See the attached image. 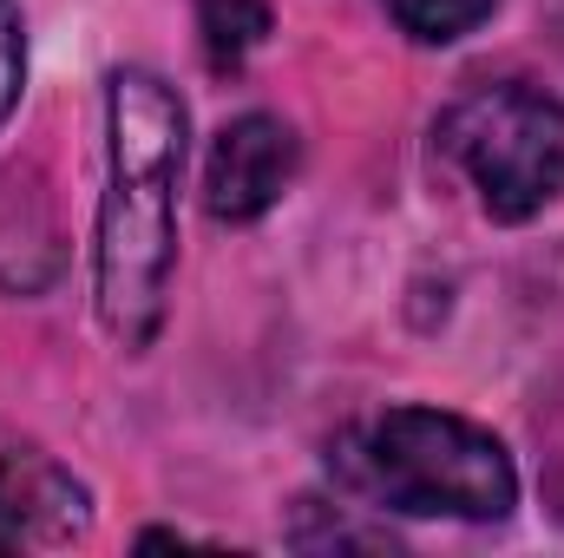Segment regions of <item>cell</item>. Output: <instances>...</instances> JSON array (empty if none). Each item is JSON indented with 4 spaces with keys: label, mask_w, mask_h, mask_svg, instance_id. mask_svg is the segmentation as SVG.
<instances>
[{
    "label": "cell",
    "mask_w": 564,
    "mask_h": 558,
    "mask_svg": "<svg viewBox=\"0 0 564 558\" xmlns=\"http://www.w3.org/2000/svg\"><path fill=\"white\" fill-rule=\"evenodd\" d=\"M295 164H302V144L276 112L230 119L210 144V164H204V211L217 224H257L295 184Z\"/></svg>",
    "instance_id": "obj_4"
},
{
    "label": "cell",
    "mask_w": 564,
    "mask_h": 558,
    "mask_svg": "<svg viewBox=\"0 0 564 558\" xmlns=\"http://www.w3.org/2000/svg\"><path fill=\"white\" fill-rule=\"evenodd\" d=\"M184 99L144 73L119 66L106 79V197H99V322L119 348H151L164 322V289L177 264V178H184Z\"/></svg>",
    "instance_id": "obj_1"
},
{
    "label": "cell",
    "mask_w": 564,
    "mask_h": 558,
    "mask_svg": "<svg viewBox=\"0 0 564 558\" xmlns=\"http://www.w3.org/2000/svg\"><path fill=\"white\" fill-rule=\"evenodd\" d=\"M20 79H26V33H20V7L0 0V126L20 106Z\"/></svg>",
    "instance_id": "obj_8"
},
{
    "label": "cell",
    "mask_w": 564,
    "mask_h": 558,
    "mask_svg": "<svg viewBox=\"0 0 564 558\" xmlns=\"http://www.w3.org/2000/svg\"><path fill=\"white\" fill-rule=\"evenodd\" d=\"M381 7L394 13V26H401L408 40H421V46H446V40L473 33L499 0H381Z\"/></svg>",
    "instance_id": "obj_7"
},
{
    "label": "cell",
    "mask_w": 564,
    "mask_h": 558,
    "mask_svg": "<svg viewBox=\"0 0 564 558\" xmlns=\"http://www.w3.org/2000/svg\"><path fill=\"white\" fill-rule=\"evenodd\" d=\"M348 480L375 506L421 519H506L519 506L512 453L440 408H388L348 453Z\"/></svg>",
    "instance_id": "obj_2"
},
{
    "label": "cell",
    "mask_w": 564,
    "mask_h": 558,
    "mask_svg": "<svg viewBox=\"0 0 564 558\" xmlns=\"http://www.w3.org/2000/svg\"><path fill=\"white\" fill-rule=\"evenodd\" d=\"M440 139L499 224H525L564 197V106L525 79L473 86L440 119Z\"/></svg>",
    "instance_id": "obj_3"
},
{
    "label": "cell",
    "mask_w": 564,
    "mask_h": 558,
    "mask_svg": "<svg viewBox=\"0 0 564 558\" xmlns=\"http://www.w3.org/2000/svg\"><path fill=\"white\" fill-rule=\"evenodd\" d=\"M93 526L86 486L46 453H0V552L73 546Z\"/></svg>",
    "instance_id": "obj_5"
},
{
    "label": "cell",
    "mask_w": 564,
    "mask_h": 558,
    "mask_svg": "<svg viewBox=\"0 0 564 558\" xmlns=\"http://www.w3.org/2000/svg\"><path fill=\"white\" fill-rule=\"evenodd\" d=\"M197 26H204V53L217 73H237L263 33H270V7L263 0H197Z\"/></svg>",
    "instance_id": "obj_6"
}]
</instances>
